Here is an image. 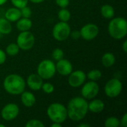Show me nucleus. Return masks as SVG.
I'll list each match as a JSON object with an SVG mask.
<instances>
[{"instance_id": "1", "label": "nucleus", "mask_w": 127, "mask_h": 127, "mask_svg": "<svg viewBox=\"0 0 127 127\" xmlns=\"http://www.w3.org/2000/svg\"><path fill=\"white\" fill-rule=\"evenodd\" d=\"M88 109V102L83 97H75L71 98L67 106L68 118L73 121H80L85 118Z\"/></svg>"}, {"instance_id": "2", "label": "nucleus", "mask_w": 127, "mask_h": 127, "mask_svg": "<svg viewBox=\"0 0 127 127\" xmlns=\"http://www.w3.org/2000/svg\"><path fill=\"white\" fill-rule=\"evenodd\" d=\"M3 86L7 93L11 95H19L25 90L26 81L17 74H10L4 79Z\"/></svg>"}, {"instance_id": "3", "label": "nucleus", "mask_w": 127, "mask_h": 127, "mask_svg": "<svg viewBox=\"0 0 127 127\" xmlns=\"http://www.w3.org/2000/svg\"><path fill=\"white\" fill-rule=\"evenodd\" d=\"M108 33L111 37L120 40L127 35V22L124 17H115L111 19L108 25Z\"/></svg>"}, {"instance_id": "4", "label": "nucleus", "mask_w": 127, "mask_h": 127, "mask_svg": "<svg viewBox=\"0 0 127 127\" xmlns=\"http://www.w3.org/2000/svg\"><path fill=\"white\" fill-rule=\"evenodd\" d=\"M47 115L52 122L63 124L68 118L67 108L60 103H53L47 109Z\"/></svg>"}, {"instance_id": "5", "label": "nucleus", "mask_w": 127, "mask_h": 127, "mask_svg": "<svg viewBox=\"0 0 127 127\" xmlns=\"http://www.w3.org/2000/svg\"><path fill=\"white\" fill-rule=\"evenodd\" d=\"M36 71L43 80H49L52 78L57 72L56 65L51 60H43L39 63Z\"/></svg>"}, {"instance_id": "6", "label": "nucleus", "mask_w": 127, "mask_h": 127, "mask_svg": "<svg viewBox=\"0 0 127 127\" xmlns=\"http://www.w3.org/2000/svg\"><path fill=\"white\" fill-rule=\"evenodd\" d=\"M71 31V27L68 22L60 21L54 25L52 30V35L56 40L62 42L66 40L70 36Z\"/></svg>"}, {"instance_id": "7", "label": "nucleus", "mask_w": 127, "mask_h": 127, "mask_svg": "<svg viewBox=\"0 0 127 127\" xmlns=\"http://www.w3.org/2000/svg\"><path fill=\"white\" fill-rule=\"evenodd\" d=\"M35 43V36L29 31H21L17 36L16 44L19 48L23 51L31 50Z\"/></svg>"}, {"instance_id": "8", "label": "nucleus", "mask_w": 127, "mask_h": 127, "mask_svg": "<svg viewBox=\"0 0 127 127\" xmlns=\"http://www.w3.org/2000/svg\"><path fill=\"white\" fill-rule=\"evenodd\" d=\"M123 90V84L121 81L117 78L109 80L104 86L106 95L109 98H115L119 96Z\"/></svg>"}, {"instance_id": "9", "label": "nucleus", "mask_w": 127, "mask_h": 127, "mask_svg": "<svg viewBox=\"0 0 127 127\" xmlns=\"http://www.w3.org/2000/svg\"><path fill=\"white\" fill-rule=\"evenodd\" d=\"M100 87L96 81H89L84 83L81 89V95L86 100H92L96 97L99 93Z\"/></svg>"}, {"instance_id": "10", "label": "nucleus", "mask_w": 127, "mask_h": 127, "mask_svg": "<svg viewBox=\"0 0 127 127\" xmlns=\"http://www.w3.org/2000/svg\"><path fill=\"white\" fill-rule=\"evenodd\" d=\"M19 114V108L18 105L13 103L6 104L1 111L2 119L7 121H10L16 119Z\"/></svg>"}, {"instance_id": "11", "label": "nucleus", "mask_w": 127, "mask_h": 127, "mask_svg": "<svg viewBox=\"0 0 127 127\" xmlns=\"http://www.w3.org/2000/svg\"><path fill=\"white\" fill-rule=\"evenodd\" d=\"M86 74L81 70L72 71L71 73L68 75V82L71 87L72 88H79L83 86L86 82Z\"/></svg>"}, {"instance_id": "12", "label": "nucleus", "mask_w": 127, "mask_h": 127, "mask_svg": "<svg viewBox=\"0 0 127 127\" xmlns=\"http://www.w3.org/2000/svg\"><path fill=\"white\" fill-rule=\"evenodd\" d=\"M80 36L85 40H93L99 34V28L94 23L85 25L80 29Z\"/></svg>"}, {"instance_id": "13", "label": "nucleus", "mask_w": 127, "mask_h": 127, "mask_svg": "<svg viewBox=\"0 0 127 127\" xmlns=\"http://www.w3.org/2000/svg\"><path fill=\"white\" fill-rule=\"evenodd\" d=\"M56 71L62 76H68L73 71V65L71 63L66 59H61L57 61Z\"/></svg>"}, {"instance_id": "14", "label": "nucleus", "mask_w": 127, "mask_h": 127, "mask_svg": "<svg viewBox=\"0 0 127 127\" xmlns=\"http://www.w3.org/2000/svg\"><path fill=\"white\" fill-rule=\"evenodd\" d=\"M26 84L32 91L40 90L43 84V79L36 73L30 74L26 80Z\"/></svg>"}, {"instance_id": "15", "label": "nucleus", "mask_w": 127, "mask_h": 127, "mask_svg": "<svg viewBox=\"0 0 127 127\" xmlns=\"http://www.w3.org/2000/svg\"><path fill=\"white\" fill-rule=\"evenodd\" d=\"M36 97L32 92H27L25 90L21 94V102L24 106L32 107L36 103Z\"/></svg>"}, {"instance_id": "16", "label": "nucleus", "mask_w": 127, "mask_h": 127, "mask_svg": "<svg viewBox=\"0 0 127 127\" xmlns=\"http://www.w3.org/2000/svg\"><path fill=\"white\" fill-rule=\"evenodd\" d=\"M90 103H88V109L89 112L93 113H100L104 110L105 104L102 100L100 99H92Z\"/></svg>"}, {"instance_id": "17", "label": "nucleus", "mask_w": 127, "mask_h": 127, "mask_svg": "<svg viewBox=\"0 0 127 127\" xmlns=\"http://www.w3.org/2000/svg\"><path fill=\"white\" fill-rule=\"evenodd\" d=\"M22 16H21L20 9L15 7L8 8L4 13V18L7 19L8 21H10V22H16Z\"/></svg>"}, {"instance_id": "18", "label": "nucleus", "mask_w": 127, "mask_h": 127, "mask_svg": "<svg viewBox=\"0 0 127 127\" xmlns=\"http://www.w3.org/2000/svg\"><path fill=\"white\" fill-rule=\"evenodd\" d=\"M33 23L30 18L21 17L19 20L16 21V28L19 31H29L32 28Z\"/></svg>"}, {"instance_id": "19", "label": "nucleus", "mask_w": 127, "mask_h": 127, "mask_svg": "<svg viewBox=\"0 0 127 127\" xmlns=\"http://www.w3.org/2000/svg\"><path fill=\"white\" fill-rule=\"evenodd\" d=\"M115 56L111 52L105 53L101 57L102 65L106 68H110L115 63Z\"/></svg>"}, {"instance_id": "20", "label": "nucleus", "mask_w": 127, "mask_h": 127, "mask_svg": "<svg viewBox=\"0 0 127 127\" xmlns=\"http://www.w3.org/2000/svg\"><path fill=\"white\" fill-rule=\"evenodd\" d=\"M12 31V25L10 21L5 18H0V33L1 35H7Z\"/></svg>"}, {"instance_id": "21", "label": "nucleus", "mask_w": 127, "mask_h": 127, "mask_svg": "<svg viewBox=\"0 0 127 127\" xmlns=\"http://www.w3.org/2000/svg\"><path fill=\"white\" fill-rule=\"evenodd\" d=\"M100 13L105 19H111L115 16V9L110 4H104L100 8Z\"/></svg>"}, {"instance_id": "22", "label": "nucleus", "mask_w": 127, "mask_h": 127, "mask_svg": "<svg viewBox=\"0 0 127 127\" xmlns=\"http://www.w3.org/2000/svg\"><path fill=\"white\" fill-rule=\"evenodd\" d=\"M19 50H20V48H19V46L16 43L11 42L7 45V47L5 48V53L8 56L14 57L19 54Z\"/></svg>"}, {"instance_id": "23", "label": "nucleus", "mask_w": 127, "mask_h": 127, "mask_svg": "<svg viewBox=\"0 0 127 127\" xmlns=\"http://www.w3.org/2000/svg\"><path fill=\"white\" fill-rule=\"evenodd\" d=\"M57 16L61 22H68L71 19V13L66 8H61L57 13Z\"/></svg>"}, {"instance_id": "24", "label": "nucleus", "mask_w": 127, "mask_h": 127, "mask_svg": "<svg viewBox=\"0 0 127 127\" xmlns=\"http://www.w3.org/2000/svg\"><path fill=\"white\" fill-rule=\"evenodd\" d=\"M102 77V72L98 69H93L86 74V78L92 81H97Z\"/></svg>"}, {"instance_id": "25", "label": "nucleus", "mask_w": 127, "mask_h": 127, "mask_svg": "<svg viewBox=\"0 0 127 127\" xmlns=\"http://www.w3.org/2000/svg\"><path fill=\"white\" fill-rule=\"evenodd\" d=\"M104 125L106 127H118L121 126V123L118 118L109 117L105 121Z\"/></svg>"}, {"instance_id": "26", "label": "nucleus", "mask_w": 127, "mask_h": 127, "mask_svg": "<svg viewBox=\"0 0 127 127\" xmlns=\"http://www.w3.org/2000/svg\"><path fill=\"white\" fill-rule=\"evenodd\" d=\"M25 127H44L45 125L44 124L39 121V120H37V119H31V120H29L26 124H25Z\"/></svg>"}, {"instance_id": "27", "label": "nucleus", "mask_w": 127, "mask_h": 127, "mask_svg": "<svg viewBox=\"0 0 127 127\" xmlns=\"http://www.w3.org/2000/svg\"><path fill=\"white\" fill-rule=\"evenodd\" d=\"M64 57V52L61 48H55L52 52V57L55 61H58L63 59Z\"/></svg>"}, {"instance_id": "28", "label": "nucleus", "mask_w": 127, "mask_h": 127, "mask_svg": "<svg viewBox=\"0 0 127 127\" xmlns=\"http://www.w3.org/2000/svg\"><path fill=\"white\" fill-rule=\"evenodd\" d=\"M41 89L46 94H52L54 92V86L51 83H43Z\"/></svg>"}, {"instance_id": "29", "label": "nucleus", "mask_w": 127, "mask_h": 127, "mask_svg": "<svg viewBox=\"0 0 127 127\" xmlns=\"http://www.w3.org/2000/svg\"><path fill=\"white\" fill-rule=\"evenodd\" d=\"M10 1L13 7H17L19 9L27 6L28 3V0H10Z\"/></svg>"}, {"instance_id": "30", "label": "nucleus", "mask_w": 127, "mask_h": 127, "mask_svg": "<svg viewBox=\"0 0 127 127\" xmlns=\"http://www.w3.org/2000/svg\"><path fill=\"white\" fill-rule=\"evenodd\" d=\"M20 12H21L22 17H24V18H31V16H32V11L31 8L28 6H25L21 8Z\"/></svg>"}, {"instance_id": "31", "label": "nucleus", "mask_w": 127, "mask_h": 127, "mask_svg": "<svg viewBox=\"0 0 127 127\" xmlns=\"http://www.w3.org/2000/svg\"><path fill=\"white\" fill-rule=\"evenodd\" d=\"M55 1L60 8H66L70 3V0H55Z\"/></svg>"}, {"instance_id": "32", "label": "nucleus", "mask_w": 127, "mask_h": 127, "mask_svg": "<svg viewBox=\"0 0 127 127\" xmlns=\"http://www.w3.org/2000/svg\"><path fill=\"white\" fill-rule=\"evenodd\" d=\"M70 36L73 39H80L81 37V36H80V31H77V30H74L73 31H71Z\"/></svg>"}, {"instance_id": "33", "label": "nucleus", "mask_w": 127, "mask_h": 127, "mask_svg": "<svg viewBox=\"0 0 127 127\" xmlns=\"http://www.w3.org/2000/svg\"><path fill=\"white\" fill-rule=\"evenodd\" d=\"M7 59V54L5 51H4L2 49L0 48V65H2L4 63Z\"/></svg>"}, {"instance_id": "34", "label": "nucleus", "mask_w": 127, "mask_h": 127, "mask_svg": "<svg viewBox=\"0 0 127 127\" xmlns=\"http://www.w3.org/2000/svg\"><path fill=\"white\" fill-rule=\"evenodd\" d=\"M120 123L123 127H127V113H125L123 115L121 120L120 121Z\"/></svg>"}, {"instance_id": "35", "label": "nucleus", "mask_w": 127, "mask_h": 127, "mask_svg": "<svg viewBox=\"0 0 127 127\" xmlns=\"http://www.w3.org/2000/svg\"><path fill=\"white\" fill-rule=\"evenodd\" d=\"M122 49L124 51V53H127V40H124V42H123L122 44Z\"/></svg>"}, {"instance_id": "36", "label": "nucleus", "mask_w": 127, "mask_h": 127, "mask_svg": "<svg viewBox=\"0 0 127 127\" xmlns=\"http://www.w3.org/2000/svg\"><path fill=\"white\" fill-rule=\"evenodd\" d=\"M28 1H30L31 2H32L33 4H40V3L43 2L45 0H28Z\"/></svg>"}, {"instance_id": "37", "label": "nucleus", "mask_w": 127, "mask_h": 127, "mask_svg": "<svg viewBox=\"0 0 127 127\" xmlns=\"http://www.w3.org/2000/svg\"><path fill=\"white\" fill-rule=\"evenodd\" d=\"M62 127V124L60 123H55L53 122V124H51V127Z\"/></svg>"}, {"instance_id": "38", "label": "nucleus", "mask_w": 127, "mask_h": 127, "mask_svg": "<svg viewBox=\"0 0 127 127\" xmlns=\"http://www.w3.org/2000/svg\"><path fill=\"white\" fill-rule=\"evenodd\" d=\"M78 127H90V125L87 124H80L78 125Z\"/></svg>"}, {"instance_id": "39", "label": "nucleus", "mask_w": 127, "mask_h": 127, "mask_svg": "<svg viewBox=\"0 0 127 127\" xmlns=\"http://www.w3.org/2000/svg\"><path fill=\"white\" fill-rule=\"evenodd\" d=\"M7 1H8V0H0V6H1V5L6 4V3L7 2Z\"/></svg>"}, {"instance_id": "40", "label": "nucleus", "mask_w": 127, "mask_h": 127, "mask_svg": "<svg viewBox=\"0 0 127 127\" xmlns=\"http://www.w3.org/2000/svg\"><path fill=\"white\" fill-rule=\"evenodd\" d=\"M5 127V125H4V124H0V127Z\"/></svg>"}, {"instance_id": "41", "label": "nucleus", "mask_w": 127, "mask_h": 127, "mask_svg": "<svg viewBox=\"0 0 127 127\" xmlns=\"http://www.w3.org/2000/svg\"><path fill=\"white\" fill-rule=\"evenodd\" d=\"M1 34L0 33V38H1Z\"/></svg>"}]
</instances>
